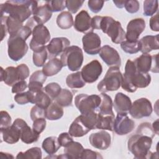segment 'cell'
Masks as SVG:
<instances>
[{
  "mask_svg": "<svg viewBox=\"0 0 159 159\" xmlns=\"http://www.w3.org/2000/svg\"><path fill=\"white\" fill-rule=\"evenodd\" d=\"M66 85L70 88H81L85 86L81 71L70 74L66 78Z\"/></svg>",
  "mask_w": 159,
  "mask_h": 159,
  "instance_id": "obj_34",
  "label": "cell"
},
{
  "mask_svg": "<svg viewBox=\"0 0 159 159\" xmlns=\"http://www.w3.org/2000/svg\"><path fill=\"white\" fill-rule=\"evenodd\" d=\"M135 127V122L127 114H119L114 119V130L119 135H124L131 132Z\"/></svg>",
  "mask_w": 159,
  "mask_h": 159,
  "instance_id": "obj_13",
  "label": "cell"
},
{
  "mask_svg": "<svg viewBox=\"0 0 159 159\" xmlns=\"http://www.w3.org/2000/svg\"><path fill=\"white\" fill-rule=\"evenodd\" d=\"M152 128L153 131L155 132V133H156L157 134H158V119L156 120L152 124Z\"/></svg>",
  "mask_w": 159,
  "mask_h": 159,
  "instance_id": "obj_61",
  "label": "cell"
},
{
  "mask_svg": "<svg viewBox=\"0 0 159 159\" xmlns=\"http://www.w3.org/2000/svg\"><path fill=\"white\" fill-rule=\"evenodd\" d=\"M50 34L47 27L43 24H37L32 29V38L30 42V48L33 52L43 48L50 41Z\"/></svg>",
  "mask_w": 159,
  "mask_h": 159,
  "instance_id": "obj_9",
  "label": "cell"
},
{
  "mask_svg": "<svg viewBox=\"0 0 159 159\" xmlns=\"http://www.w3.org/2000/svg\"><path fill=\"white\" fill-rule=\"evenodd\" d=\"M1 132L3 140L10 144L17 142L20 139V130L14 124L7 128L1 129Z\"/></svg>",
  "mask_w": 159,
  "mask_h": 159,
  "instance_id": "obj_23",
  "label": "cell"
},
{
  "mask_svg": "<svg viewBox=\"0 0 159 159\" xmlns=\"http://www.w3.org/2000/svg\"><path fill=\"white\" fill-rule=\"evenodd\" d=\"M30 118L33 121L40 118H46L45 109L37 105L34 106L30 111Z\"/></svg>",
  "mask_w": 159,
  "mask_h": 159,
  "instance_id": "obj_47",
  "label": "cell"
},
{
  "mask_svg": "<svg viewBox=\"0 0 159 159\" xmlns=\"http://www.w3.org/2000/svg\"><path fill=\"white\" fill-rule=\"evenodd\" d=\"M42 147L47 153L48 155H53L58 151L61 146L57 137H48L44 139Z\"/></svg>",
  "mask_w": 159,
  "mask_h": 159,
  "instance_id": "obj_32",
  "label": "cell"
},
{
  "mask_svg": "<svg viewBox=\"0 0 159 159\" xmlns=\"http://www.w3.org/2000/svg\"><path fill=\"white\" fill-rule=\"evenodd\" d=\"M47 76L42 71H36L32 73L29 79V82H35L43 84L46 81Z\"/></svg>",
  "mask_w": 159,
  "mask_h": 159,
  "instance_id": "obj_48",
  "label": "cell"
},
{
  "mask_svg": "<svg viewBox=\"0 0 159 159\" xmlns=\"http://www.w3.org/2000/svg\"><path fill=\"white\" fill-rule=\"evenodd\" d=\"M84 2L81 0H67L65 1L66 7L70 12L75 14L81 8Z\"/></svg>",
  "mask_w": 159,
  "mask_h": 159,
  "instance_id": "obj_45",
  "label": "cell"
},
{
  "mask_svg": "<svg viewBox=\"0 0 159 159\" xmlns=\"http://www.w3.org/2000/svg\"><path fill=\"white\" fill-rule=\"evenodd\" d=\"M90 130H91L84 124L79 116L71 123L69 128L68 133L72 137H81L85 135Z\"/></svg>",
  "mask_w": 159,
  "mask_h": 159,
  "instance_id": "obj_26",
  "label": "cell"
},
{
  "mask_svg": "<svg viewBox=\"0 0 159 159\" xmlns=\"http://www.w3.org/2000/svg\"><path fill=\"white\" fill-rule=\"evenodd\" d=\"M83 150L84 148L80 143L74 141L64 147L65 155L68 158L71 159L80 158Z\"/></svg>",
  "mask_w": 159,
  "mask_h": 159,
  "instance_id": "obj_29",
  "label": "cell"
},
{
  "mask_svg": "<svg viewBox=\"0 0 159 159\" xmlns=\"http://www.w3.org/2000/svg\"><path fill=\"white\" fill-rule=\"evenodd\" d=\"M150 82L151 76L148 73L137 71L134 61L130 60L127 61L120 85L122 89L129 93H134L138 88H146Z\"/></svg>",
  "mask_w": 159,
  "mask_h": 159,
  "instance_id": "obj_1",
  "label": "cell"
},
{
  "mask_svg": "<svg viewBox=\"0 0 159 159\" xmlns=\"http://www.w3.org/2000/svg\"><path fill=\"white\" fill-rule=\"evenodd\" d=\"M120 47L124 52L129 54L136 53L140 50V45L139 40L134 42L124 40L120 43Z\"/></svg>",
  "mask_w": 159,
  "mask_h": 159,
  "instance_id": "obj_40",
  "label": "cell"
},
{
  "mask_svg": "<svg viewBox=\"0 0 159 159\" xmlns=\"http://www.w3.org/2000/svg\"><path fill=\"white\" fill-rule=\"evenodd\" d=\"M139 41L140 45V51L142 53H148L153 50L159 48L158 35H146L143 37Z\"/></svg>",
  "mask_w": 159,
  "mask_h": 159,
  "instance_id": "obj_22",
  "label": "cell"
},
{
  "mask_svg": "<svg viewBox=\"0 0 159 159\" xmlns=\"http://www.w3.org/2000/svg\"><path fill=\"white\" fill-rule=\"evenodd\" d=\"M114 119V116H102L98 113L96 129L113 131Z\"/></svg>",
  "mask_w": 159,
  "mask_h": 159,
  "instance_id": "obj_33",
  "label": "cell"
},
{
  "mask_svg": "<svg viewBox=\"0 0 159 159\" xmlns=\"http://www.w3.org/2000/svg\"><path fill=\"white\" fill-rule=\"evenodd\" d=\"M73 19L71 14L68 11H63L58 15L57 24L61 29H68L73 25Z\"/></svg>",
  "mask_w": 159,
  "mask_h": 159,
  "instance_id": "obj_35",
  "label": "cell"
},
{
  "mask_svg": "<svg viewBox=\"0 0 159 159\" xmlns=\"http://www.w3.org/2000/svg\"><path fill=\"white\" fill-rule=\"evenodd\" d=\"M14 124L17 125L20 130V140L25 143L30 144L38 140L40 134L32 129L22 119H16Z\"/></svg>",
  "mask_w": 159,
  "mask_h": 159,
  "instance_id": "obj_17",
  "label": "cell"
},
{
  "mask_svg": "<svg viewBox=\"0 0 159 159\" xmlns=\"http://www.w3.org/2000/svg\"><path fill=\"white\" fill-rule=\"evenodd\" d=\"M52 11L46 3L38 6L33 13V19L38 24H43L48 22L52 17Z\"/></svg>",
  "mask_w": 159,
  "mask_h": 159,
  "instance_id": "obj_24",
  "label": "cell"
},
{
  "mask_svg": "<svg viewBox=\"0 0 159 159\" xmlns=\"http://www.w3.org/2000/svg\"><path fill=\"white\" fill-rule=\"evenodd\" d=\"M47 58L48 52L47 47H44L42 49L33 53V62L36 66L40 67L43 66Z\"/></svg>",
  "mask_w": 159,
  "mask_h": 159,
  "instance_id": "obj_39",
  "label": "cell"
},
{
  "mask_svg": "<svg viewBox=\"0 0 159 159\" xmlns=\"http://www.w3.org/2000/svg\"><path fill=\"white\" fill-rule=\"evenodd\" d=\"M14 100L17 104L20 105L26 104L29 102L31 103L32 93L29 90L24 93L16 94L14 96Z\"/></svg>",
  "mask_w": 159,
  "mask_h": 159,
  "instance_id": "obj_43",
  "label": "cell"
},
{
  "mask_svg": "<svg viewBox=\"0 0 159 159\" xmlns=\"http://www.w3.org/2000/svg\"><path fill=\"white\" fill-rule=\"evenodd\" d=\"M58 140L60 146L63 147L73 141L71 135H70V134L67 132H63L60 134L58 137Z\"/></svg>",
  "mask_w": 159,
  "mask_h": 159,
  "instance_id": "obj_54",
  "label": "cell"
},
{
  "mask_svg": "<svg viewBox=\"0 0 159 159\" xmlns=\"http://www.w3.org/2000/svg\"><path fill=\"white\" fill-rule=\"evenodd\" d=\"M150 27L153 31H159L158 25V13L157 12L155 15L153 16L150 19Z\"/></svg>",
  "mask_w": 159,
  "mask_h": 159,
  "instance_id": "obj_58",
  "label": "cell"
},
{
  "mask_svg": "<svg viewBox=\"0 0 159 159\" xmlns=\"http://www.w3.org/2000/svg\"><path fill=\"white\" fill-rule=\"evenodd\" d=\"M60 60L63 66H67L70 71H78L83 62V51L76 45L68 47L62 53Z\"/></svg>",
  "mask_w": 159,
  "mask_h": 159,
  "instance_id": "obj_6",
  "label": "cell"
},
{
  "mask_svg": "<svg viewBox=\"0 0 159 159\" xmlns=\"http://www.w3.org/2000/svg\"><path fill=\"white\" fill-rule=\"evenodd\" d=\"M32 125V129L37 132V134H40L42 132L46 127V120L45 118H40L37 119L33 121Z\"/></svg>",
  "mask_w": 159,
  "mask_h": 159,
  "instance_id": "obj_49",
  "label": "cell"
},
{
  "mask_svg": "<svg viewBox=\"0 0 159 159\" xmlns=\"http://www.w3.org/2000/svg\"><path fill=\"white\" fill-rule=\"evenodd\" d=\"M70 42L66 37H55L52 39L47 46L49 58H55L63 53L66 48L70 47Z\"/></svg>",
  "mask_w": 159,
  "mask_h": 159,
  "instance_id": "obj_18",
  "label": "cell"
},
{
  "mask_svg": "<svg viewBox=\"0 0 159 159\" xmlns=\"http://www.w3.org/2000/svg\"><path fill=\"white\" fill-rule=\"evenodd\" d=\"M129 112L134 119L148 117L152 112V103L147 98H139L132 104Z\"/></svg>",
  "mask_w": 159,
  "mask_h": 159,
  "instance_id": "obj_11",
  "label": "cell"
},
{
  "mask_svg": "<svg viewBox=\"0 0 159 159\" xmlns=\"http://www.w3.org/2000/svg\"><path fill=\"white\" fill-rule=\"evenodd\" d=\"M80 158H93V159H98V158H102V157L97 152H94L91 150L89 149H84Z\"/></svg>",
  "mask_w": 159,
  "mask_h": 159,
  "instance_id": "obj_57",
  "label": "cell"
},
{
  "mask_svg": "<svg viewBox=\"0 0 159 159\" xmlns=\"http://www.w3.org/2000/svg\"><path fill=\"white\" fill-rule=\"evenodd\" d=\"M46 3L48 5L52 12L63 11L66 7L65 1H62V0L47 1Z\"/></svg>",
  "mask_w": 159,
  "mask_h": 159,
  "instance_id": "obj_44",
  "label": "cell"
},
{
  "mask_svg": "<svg viewBox=\"0 0 159 159\" xmlns=\"http://www.w3.org/2000/svg\"><path fill=\"white\" fill-rule=\"evenodd\" d=\"M104 1L89 0L88 2V7L94 13H98L102 9L104 5Z\"/></svg>",
  "mask_w": 159,
  "mask_h": 159,
  "instance_id": "obj_50",
  "label": "cell"
},
{
  "mask_svg": "<svg viewBox=\"0 0 159 159\" xmlns=\"http://www.w3.org/2000/svg\"><path fill=\"white\" fill-rule=\"evenodd\" d=\"M89 141L93 147L100 150H106L111 145V137L107 132L101 130L91 134L89 137Z\"/></svg>",
  "mask_w": 159,
  "mask_h": 159,
  "instance_id": "obj_19",
  "label": "cell"
},
{
  "mask_svg": "<svg viewBox=\"0 0 159 159\" xmlns=\"http://www.w3.org/2000/svg\"><path fill=\"white\" fill-rule=\"evenodd\" d=\"M1 81H3L9 86H12L16 83L20 81L16 67L8 66L5 70L1 67Z\"/></svg>",
  "mask_w": 159,
  "mask_h": 159,
  "instance_id": "obj_25",
  "label": "cell"
},
{
  "mask_svg": "<svg viewBox=\"0 0 159 159\" xmlns=\"http://www.w3.org/2000/svg\"><path fill=\"white\" fill-rule=\"evenodd\" d=\"M132 105V102L129 96L122 93L116 94L113 103L115 111L119 114H127Z\"/></svg>",
  "mask_w": 159,
  "mask_h": 159,
  "instance_id": "obj_21",
  "label": "cell"
},
{
  "mask_svg": "<svg viewBox=\"0 0 159 159\" xmlns=\"http://www.w3.org/2000/svg\"><path fill=\"white\" fill-rule=\"evenodd\" d=\"M101 97V103L99 106V114L102 116H114L112 106L113 102L111 98L105 93H101L99 95Z\"/></svg>",
  "mask_w": 159,
  "mask_h": 159,
  "instance_id": "obj_28",
  "label": "cell"
},
{
  "mask_svg": "<svg viewBox=\"0 0 159 159\" xmlns=\"http://www.w3.org/2000/svg\"><path fill=\"white\" fill-rule=\"evenodd\" d=\"M124 7L128 12L133 14L138 12L140 8V4L137 0H128L126 1Z\"/></svg>",
  "mask_w": 159,
  "mask_h": 159,
  "instance_id": "obj_51",
  "label": "cell"
},
{
  "mask_svg": "<svg viewBox=\"0 0 159 159\" xmlns=\"http://www.w3.org/2000/svg\"><path fill=\"white\" fill-rule=\"evenodd\" d=\"M100 57L107 66L120 67L121 65V59L117 51L106 45L102 46L99 52Z\"/></svg>",
  "mask_w": 159,
  "mask_h": 159,
  "instance_id": "obj_15",
  "label": "cell"
},
{
  "mask_svg": "<svg viewBox=\"0 0 159 159\" xmlns=\"http://www.w3.org/2000/svg\"><path fill=\"white\" fill-rule=\"evenodd\" d=\"M158 2L157 0H146L143 2V14L146 16H153L157 11Z\"/></svg>",
  "mask_w": 159,
  "mask_h": 159,
  "instance_id": "obj_41",
  "label": "cell"
},
{
  "mask_svg": "<svg viewBox=\"0 0 159 159\" xmlns=\"http://www.w3.org/2000/svg\"><path fill=\"white\" fill-rule=\"evenodd\" d=\"M17 70L19 78V80H25L29 75V67L25 64H20L17 67Z\"/></svg>",
  "mask_w": 159,
  "mask_h": 159,
  "instance_id": "obj_53",
  "label": "cell"
},
{
  "mask_svg": "<svg viewBox=\"0 0 159 159\" xmlns=\"http://www.w3.org/2000/svg\"><path fill=\"white\" fill-rule=\"evenodd\" d=\"M122 74L117 66H111L107 71L104 78L98 83V89L101 93L117 90L120 85Z\"/></svg>",
  "mask_w": 159,
  "mask_h": 159,
  "instance_id": "obj_5",
  "label": "cell"
},
{
  "mask_svg": "<svg viewBox=\"0 0 159 159\" xmlns=\"http://www.w3.org/2000/svg\"><path fill=\"white\" fill-rule=\"evenodd\" d=\"M102 71V67L100 62L94 60L83 67L81 73L85 83H93L97 81Z\"/></svg>",
  "mask_w": 159,
  "mask_h": 159,
  "instance_id": "obj_12",
  "label": "cell"
},
{
  "mask_svg": "<svg viewBox=\"0 0 159 159\" xmlns=\"http://www.w3.org/2000/svg\"><path fill=\"white\" fill-rule=\"evenodd\" d=\"M152 144V138L148 135L136 134L132 135L128 140V150L135 158H150V151Z\"/></svg>",
  "mask_w": 159,
  "mask_h": 159,
  "instance_id": "obj_3",
  "label": "cell"
},
{
  "mask_svg": "<svg viewBox=\"0 0 159 159\" xmlns=\"http://www.w3.org/2000/svg\"><path fill=\"white\" fill-rule=\"evenodd\" d=\"M158 55L152 56L148 53H142L134 61L137 70L142 73H148L149 71L158 73Z\"/></svg>",
  "mask_w": 159,
  "mask_h": 159,
  "instance_id": "obj_10",
  "label": "cell"
},
{
  "mask_svg": "<svg viewBox=\"0 0 159 159\" xmlns=\"http://www.w3.org/2000/svg\"><path fill=\"white\" fill-rule=\"evenodd\" d=\"M28 87L27 83L25 80L19 81L16 83L12 87V93H20L24 91Z\"/></svg>",
  "mask_w": 159,
  "mask_h": 159,
  "instance_id": "obj_56",
  "label": "cell"
},
{
  "mask_svg": "<svg viewBox=\"0 0 159 159\" xmlns=\"http://www.w3.org/2000/svg\"><path fill=\"white\" fill-rule=\"evenodd\" d=\"M31 34H32V29L30 27L25 25H23L20 29V30L14 35H17L22 38L25 40H26L29 38V37L31 35Z\"/></svg>",
  "mask_w": 159,
  "mask_h": 159,
  "instance_id": "obj_55",
  "label": "cell"
},
{
  "mask_svg": "<svg viewBox=\"0 0 159 159\" xmlns=\"http://www.w3.org/2000/svg\"><path fill=\"white\" fill-rule=\"evenodd\" d=\"M150 124L147 123V122L141 124V125L140 126H139V127L137 129V134L148 135L150 137L153 138V136L155 135V133L153 131L152 127Z\"/></svg>",
  "mask_w": 159,
  "mask_h": 159,
  "instance_id": "obj_46",
  "label": "cell"
},
{
  "mask_svg": "<svg viewBox=\"0 0 159 159\" xmlns=\"http://www.w3.org/2000/svg\"><path fill=\"white\" fill-rule=\"evenodd\" d=\"M63 110L61 106L57 102H52L45 109V117L50 120L60 119L63 115Z\"/></svg>",
  "mask_w": 159,
  "mask_h": 159,
  "instance_id": "obj_31",
  "label": "cell"
},
{
  "mask_svg": "<svg viewBox=\"0 0 159 159\" xmlns=\"http://www.w3.org/2000/svg\"><path fill=\"white\" fill-rule=\"evenodd\" d=\"M43 90L52 99H55L61 92V88L57 83H50L43 88Z\"/></svg>",
  "mask_w": 159,
  "mask_h": 159,
  "instance_id": "obj_42",
  "label": "cell"
},
{
  "mask_svg": "<svg viewBox=\"0 0 159 159\" xmlns=\"http://www.w3.org/2000/svg\"><path fill=\"white\" fill-rule=\"evenodd\" d=\"M126 0L124 1H116V0H114L113 2L114 3V4L116 5V6L118 8H122L125 6V4Z\"/></svg>",
  "mask_w": 159,
  "mask_h": 159,
  "instance_id": "obj_60",
  "label": "cell"
},
{
  "mask_svg": "<svg viewBox=\"0 0 159 159\" xmlns=\"http://www.w3.org/2000/svg\"><path fill=\"white\" fill-rule=\"evenodd\" d=\"M101 97L97 94H78L75 98V104L81 114L96 111L101 103Z\"/></svg>",
  "mask_w": 159,
  "mask_h": 159,
  "instance_id": "obj_8",
  "label": "cell"
},
{
  "mask_svg": "<svg viewBox=\"0 0 159 159\" xmlns=\"http://www.w3.org/2000/svg\"><path fill=\"white\" fill-rule=\"evenodd\" d=\"M55 100V102L61 107H68L71 106L73 94L67 89H61V92Z\"/></svg>",
  "mask_w": 159,
  "mask_h": 159,
  "instance_id": "obj_36",
  "label": "cell"
},
{
  "mask_svg": "<svg viewBox=\"0 0 159 159\" xmlns=\"http://www.w3.org/2000/svg\"><path fill=\"white\" fill-rule=\"evenodd\" d=\"M7 47L8 56L15 61H17L23 58L29 49L25 40L17 35L9 36Z\"/></svg>",
  "mask_w": 159,
  "mask_h": 159,
  "instance_id": "obj_7",
  "label": "cell"
},
{
  "mask_svg": "<svg viewBox=\"0 0 159 159\" xmlns=\"http://www.w3.org/2000/svg\"><path fill=\"white\" fill-rule=\"evenodd\" d=\"M6 24L9 36L15 35L23 26V23L20 20L11 16H6Z\"/></svg>",
  "mask_w": 159,
  "mask_h": 159,
  "instance_id": "obj_37",
  "label": "cell"
},
{
  "mask_svg": "<svg viewBox=\"0 0 159 159\" xmlns=\"http://www.w3.org/2000/svg\"><path fill=\"white\" fill-rule=\"evenodd\" d=\"M32 101L31 103L46 109L52 103V99L43 91L37 93L32 92Z\"/></svg>",
  "mask_w": 159,
  "mask_h": 159,
  "instance_id": "obj_30",
  "label": "cell"
},
{
  "mask_svg": "<svg viewBox=\"0 0 159 159\" xmlns=\"http://www.w3.org/2000/svg\"><path fill=\"white\" fill-rule=\"evenodd\" d=\"M63 67V65L60 59L53 58L43 65L42 71L47 76H52L60 72Z\"/></svg>",
  "mask_w": 159,
  "mask_h": 159,
  "instance_id": "obj_27",
  "label": "cell"
},
{
  "mask_svg": "<svg viewBox=\"0 0 159 159\" xmlns=\"http://www.w3.org/2000/svg\"><path fill=\"white\" fill-rule=\"evenodd\" d=\"M1 114V122H0V129H5L9 127L11 124V117L7 112L2 111L0 112Z\"/></svg>",
  "mask_w": 159,
  "mask_h": 159,
  "instance_id": "obj_52",
  "label": "cell"
},
{
  "mask_svg": "<svg viewBox=\"0 0 159 159\" xmlns=\"http://www.w3.org/2000/svg\"><path fill=\"white\" fill-rule=\"evenodd\" d=\"M83 48L84 52L91 55L98 54L101 49V39L93 32L86 33L82 38Z\"/></svg>",
  "mask_w": 159,
  "mask_h": 159,
  "instance_id": "obj_14",
  "label": "cell"
},
{
  "mask_svg": "<svg viewBox=\"0 0 159 159\" xmlns=\"http://www.w3.org/2000/svg\"><path fill=\"white\" fill-rule=\"evenodd\" d=\"M145 28V22L142 18H137L131 20L127 24L125 39L128 41L138 40L140 35Z\"/></svg>",
  "mask_w": 159,
  "mask_h": 159,
  "instance_id": "obj_16",
  "label": "cell"
},
{
  "mask_svg": "<svg viewBox=\"0 0 159 159\" xmlns=\"http://www.w3.org/2000/svg\"><path fill=\"white\" fill-rule=\"evenodd\" d=\"M1 40H2L4 37L6 36L7 29L6 24V16H1Z\"/></svg>",
  "mask_w": 159,
  "mask_h": 159,
  "instance_id": "obj_59",
  "label": "cell"
},
{
  "mask_svg": "<svg viewBox=\"0 0 159 159\" xmlns=\"http://www.w3.org/2000/svg\"><path fill=\"white\" fill-rule=\"evenodd\" d=\"M99 29L106 34L114 43H120L125 39V32L120 23L111 17L102 16Z\"/></svg>",
  "mask_w": 159,
  "mask_h": 159,
  "instance_id": "obj_4",
  "label": "cell"
},
{
  "mask_svg": "<svg viewBox=\"0 0 159 159\" xmlns=\"http://www.w3.org/2000/svg\"><path fill=\"white\" fill-rule=\"evenodd\" d=\"M36 1L10 0L1 4V16L8 14L9 16L15 18L23 23L30 17L38 7Z\"/></svg>",
  "mask_w": 159,
  "mask_h": 159,
  "instance_id": "obj_2",
  "label": "cell"
},
{
  "mask_svg": "<svg viewBox=\"0 0 159 159\" xmlns=\"http://www.w3.org/2000/svg\"><path fill=\"white\" fill-rule=\"evenodd\" d=\"M73 25L80 32L88 33L93 30L91 27V18L88 12L84 10H82L76 16Z\"/></svg>",
  "mask_w": 159,
  "mask_h": 159,
  "instance_id": "obj_20",
  "label": "cell"
},
{
  "mask_svg": "<svg viewBox=\"0 0 159 159\" xmlns=\"http://www.w3.org/2000/svg\"><path fill=\"white\" fill-rule=\"evenodd\" d=\"M42 153L39 147H32L27 150L25 152H19L16 158L22 159H41Z\"/></svg>",
  "mask_w": 159,
  "mask_h": 159,
  "instance_id": "obj_38",
  "label": "cell"
}]
</instances>
